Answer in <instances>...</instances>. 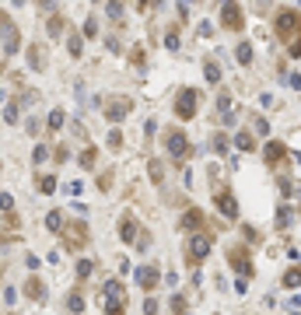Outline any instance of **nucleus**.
<instances>
[{"instance_id":"obj_1","label":"nucleus","mask_w":301,"mask_h":315,"mask_svg":"<svg viewBox=\"0 0 301 315\" xmlns=\"http://www.w3.org/2000/svg\"><path fill=\"white\" fill-rule=\"evenodd\" d=\"M273 32L284 39V42H294V39L301 35V11H294V7H280L277 18H273Z\"/></svg>"},{"instance_id":"obj_2","label":"nucleus","mask_w":301,"mask_h":315,"mask_svg":"<svg viewBox=\"0 0 301 315\" xmlns=\"http://www.w3.org/2000/svg\"><path fill=\"white\" fill-rule=\"evenodd\" d=\"M221 25L228 32H242L245 28V14H242L238 0H221Z\"/></svg>"},{"instance_id":"obj_3","label":"nucleus","mask_w":301,"mask_h":315,"mask_svg":"<svg viewBox=\"0 0 301 315\" xmlns=\"http://www.w3.org/2000/svg\"><path fill=\"white\" fill-rule=\"evenodd\" d=\"M0 42H4V53H7V56L21 49V32H18V25H14L4 11H0Z\"/></svg>"},{"instance_id":"obj_4","label":"nucleus","mask_w":301,"mask_h":315,"mask_svg":"<svg viewBox=\"0 0 301 315\" xmlns=\"http://www.w3.org/2000/svg\"><path fill=\"white\" fill-rule=\"evenodd\" d=\"M210 252H214V238H210V235H193V238L186 242V256H189V263H193V266H196V263H203Z\"/></svg>"},{"instance_id":"obj_5","label":"nucleus","mask_w":301,"mask_h":315,"mask_svg":"<svg viewBox=\"0 0 301 315\" xmlns=\"http://www.w3.org/2000/svg\"><path fill=\"white\" fill-rule=\"evenodd\" d=\"M165 151L175 158V161H186V158L193 154V147H189V137H186L182 130H172V133L165 137Z\"/></svg>"},{"instance_id":"obj_6","label":"nucleus","mask_w":301,"mask_h":315,"mask_svg":"<svg viewBox=\"0 0 301 315\" xmlns=\"http://www.w3.org/2000/svg\"><path fill=\"white\" fill-rule=\"evenodd\" d=\"M60 235H63V249H84V245H88V228H84L81 221H77V224H67V221H63Z\"/></svg>"},{"instance_id":"obj_7","label":"nucleus","mask_w":301,"mask_h":315,"mask_svg":"<svg viewBox=\"0 0 301 315\" xmlns=\"http://www.w3.org/2000/svg\"><path fill=\"white\" fill-rule=\"evenodd\" d=\"M196 102H200V91H196V88L179 91V98H175V116H179V119H193L196 109H200Z\"/></svg>"},{"instance_id":"obj_8","label":"nucleus","mask_w":301,"mask_h":315,"mask_svg":"<svg viewBox=\"0 0 301 315\" xmlns=\"http://www.w3.org/2000/svg\"><path fill=\"white\" fill-rule=\"evenodd\" d=\"M130 112H133V102H130V98H109L105 119H109V123H119V119H126Z\"/></svg>"},{"instance_id":"obj_9","label":"nucleus","mask_w":301,"mask_h":315,"mask_svg":"<svg viewBox=\"0 0 301 315\" xmlns=\"http://www.w3.org/2000/svg\"><path fill=\"white\" fill-rule=\"evenodd\" d=\"M228 259H231V266L242 273L245 280L256 273V266H252V259H249V252H245V249H238V245H235V249H228Z\"/></svg>"},{"instance_id":"obj_10","label":"nucleus","mask_w":301,"mask_h":315,"mask_svg":"<svg viewBox=\"0 0 301 315\" xmlns=\"http://www.w3.org/2000/svg\"><path fill=\"white\" fill-rule=\"evenodd\" d=\"M214 203H217V210L228 217V221H235V217H238V200H235V193H231V189H221Z\"/></svg>"},{"instance_id":"obj_11","label":"nucleus","mask_w":301,"mask_h":315,"mask_svg":"<svg viewBox=\"0 0 301 315\" xmlns=\"http://www.w3.org/2000/svg\"><path fill=\"white\" fill-rule=\"evenodd\" d=\"M284 158H287V147H284L280 140H270L266 147H263V161H266L270 168H277V165H284Z\"/></svg>"},{"instance_id":"obj_12","label":"nucleus","mask_w":301,"mask_h":315,"mask_svg":"<svg viewBox=\"0 0 301 315\" xmlns=\"http://www.w3.org/2000/svg\"><path fill=\"white\" fill-rule=\"evenodd\" d=\"M158 280H161L158 266H140V270H137V284H140L144 291H154V287H158Z\"/></svg>"},{"instance_id":"obj_13","label":"nucleus","mask_w":301,"mask_h":315,"mask_svg":"<svg viewBox=\"0 0 301 315\" xmlns=\"http://www.w3.org/2000/svg\"><path fill=\"white\" fill-rule=\"evenodd\" d=\"M203 224H207V214H203L200 207H189V210L182 214V228H186V231H200Z\"/></svg>"},{"instance_id":"obj_14","label":"nucleus","mask_w":301,"mask_h":315,"mask_svg":"<svg viewBox=\"0 0 301 315\" xmlns=\"http://www.w3.org/2000/svg\"><path fill=\"white\" fill-rule=\"evenodd\" d=\"M25 294H28L32 301H42V298H46V284H42L39 277H28V284H25Z\"/></svg>"},{"instance_id":"obj_15","label":"nucleus","mask_w":301,"mask_h":315,"mask_svg":"<svg viewBox=\"0 0 301 315\" xmlns=\"http://www.w3.org/2000/svg\"><path fill=\"white\" fill-rule=\"evenodd\" d=\"M119 235H123V242H133L137 235H140V231H137V221H133V217H123V221H119Z\"/></svg>"},{"instance_id":"obj_16","label":"nucleus","mask_w":301,"mask_h":315,"mask_svg":"<svg viewBox=\"0 0 301 315\" xmlns=\"http://www.w3.org/2000/svg\"><path fill=\"white\" fill-rule=\"evenodd\" d=\"M67 49H70V56L77 60L81 53H84V39L77 35V32H70V39H67Z\"/></svg>"},{"instance_id":"obj_17","label":"nucleus","mask_w":301,"mask_h":315,"mask_svg":"<svg viewBox=\"0 0 301 315\" xmlns=\"http://www.w3.org/2000/svg\"><path fill=\"white\" fill-rule=\"evenodd\" d=\"M284 287H287V291L301 287V266H294V270H287V273H284Z\"/></svg>"},{"instance_id":"obj_18","label":"nucleus","mask_w":301,"mask_h":315,"mask_svg":"<svg viewBox=\"0 0 301 315\" xmlns=\"http://www.w3.org/2000/svg\"><path fill=\"white\" fill-rule=\"evenodd\" d=\"M203 77H207L210 84H221V67H217L214 60H207V63H203Z\"/></svg>"},{"instance_id":"obj_19","label":"nucleus","mask_w":301,"mask_h":315,"mask_svg":"<svg viewBox=\"0 0 301 315\" xmlns=\"http://www.w3.org/2000/svg\"><path fill=\"white\" fill-rule=\"evenodd\" d=\"M235 60H238L242 67H249V63H252V46H249V42H238V49H235Z\"/></svg>"},{"instance_id":"obj_20","label":"nucleus","mask_w":301,"mask_h":315,"mask_svg":"<svg viewBox=\"0 0 301 315\" xmlns=\"http://www.w3.org/2000/svg\"><path fill=\"white\" fill-rule=\"evenodd\" d=\"M235 147H238V151H256L252 133H235Z\"/></svg>"},{"instance_id":"obj_21","label":"nucleus","mask_w":301,"mask_h":315,"mask_svg":"<svg viewBox=\"0 0 301 315\" xmlns=\"http://www.w3.org/2000/svg\"><path fill=\"white\" fill-rule=\"evenodd\" d=\"M291 221H294V210L284 203V207L277 210V228H291Z\"/></svg>"},{"instance_id":"obj_22","label":"nucleus","mask_w":301,"mask_h":315,"mask_svg":"<svg viewBox=\"0 0 301 315\" xmlns=\"http://www.w3.org/2000/svg\"><path fill=\"white\" fill-rule=\"evenodd\" d=\"M46 228H49V231H60V228H63V210H49V214H46Z\"/></svg>"},{"instance_id":"obj_23","label":"nucleus","mask_w":301,"mask_h":315,"mask_svg":"<svg viewBox=\"0 0 301 315\" xmlns=\"http://www.w3.org/2000/svg\"><path fill=\"white\" fill-rule=\"evenodd\" d=\"M95 158H98V151H95V147H84L77 161H81V168H95Z\"/></svg>"},{"instance_id":"obj_24","label":"nucleus","mask_w":301,"mask_h":315,"mask_svg":"<svg viewBox=\"0 0 301 315\" xmlns=\"http://www.w3.org/2000/svg\"><path fill=\"white\" fill-rule=\"evenodd\" d=\"M63 119H67L63 109H53V112H49V119H46V126H49V130H60V126H63Z\"/></svg>"},{"instance_id":"obj_25","label":"nucleus","mask_w":301,"mask_h":315,"mask_svg":"<svg viewBox=\"0 0 301 315\" xmlns=\"http://www.w3.org/2000/svg\"><path fill=\"white\" fill-rule=\"evenodd\" d=\"M105 14H109L112 21H119V18H123V0H109V7H105Z\"/></svg>"},{"instance_id":"obj_26","label":"nucleus","mask_w":301,"mask_h":315,"mask_svg":"<svg viewBox=\"0 0 301 315\" xmlns=\"http://www.w3.org/2000/svg\"><path fill=\"white\" fill-rule=\"evenodd\" d=\"M231 102H235L231 95H221V98H217V109H221L224 119H231Z\"/></svg>"},{"instance_id":"obj_27","label":"nucleus","mask_w":301,"mask_h":315,"mask_svg":"<svg viewBox=\"0 0 301 315\" xmlns=\"http://www.w3.org/2000/svg\"><path fill=\"white\" fill-rule=\"evenodd\" d=\"M39 193H46V196L56 193V175H42V179H39Z\"/></svg>"},{"instance_id":"obj_28","label":"nucleus","mask_w":301,"mask_h":315,"mask_svg":"<svg viewBox=\"0 0 301 315\" xmlns=\"http://www.w3.org/2000/svg\"><path fill=\"white\" fill-rule=\"evenodd\" d=\"M102 291H105L109 298H119V294H123V284H119V280H105V287H102Z\"/></svg>"},{"instance_id":"obj_29","label":"nucleus","mask_w":301,"mask_h":315,"mask_svg":"<svg viewBox=\"0 0 301 315\" xmlns=\"http://www.w3.org/2000/svg\"><path fill=\"white\" fill-rule=\"evenodd\" d=\"M67 308H70V312H77V315H81V312H84V298H81V294H74V291H70V301H67Z\"/></svg>"},{"instance_id":"obj_30","label":"nucleus","mask_w":301,"mask_h":315,"mask_svg":"<svg viewBox=\"0 0 301 315\" xmlns=\"http://www.w3.org/2000/svg\"><path fill=\"white\" fill-rule=\"evenodd\" d=\"M32 67H35V70H42V67H46V56H42L39 46H32Z\"/></svg>"},{"instance_id":"obj_31","label":"nucleus","mask_w":301,"mask_h":315,"mask_svg":"<svg viewBox=\"0 0 301 315\" xmlns=\"http://www.w3.org/2000/svg\"><path fill=\"white\" fill-rule=\"evenodd\" d=\"M91 270H95V263H91V259H81V263H77V277H81V280L91 277Z\"/></svg>"},{"instance_id":"obj_32","label":"nucleus","mask_w":301,"mask_h":315,"mask_svg":"<svg viewBox=\"0 0 301 315\" xmlns=\"http://www.w3.org/2000/svg\"><path fill=\"white\" fill-rule=\"evenodd\" d=\"M0 210H4V214L14 210V196H11V193H0Z\"/></svg>"},{"instance_id":"obj_33","label":"nucleus","mask_w":301,"mask_h":315,"mask_svg":"<svg viewBox=\"0 0 301 315\" xmlns=\"http://www.w3.org/2000/svg\"><path fill=\"white\" fill-rule=\"evenodd\" d=\"M123 312H126V308H123V301H116V298L105 305V315H123Z\"/></svg>"},{"instance_id":"obj_34","label":"nucleus","mask_w":301,"mask_h":315,"mask_svg":"<svg viewBox=\"0 0 301 315\" xmlns=\"http://www.w3.org/2000/svg\"><path fill=\"white\" fill-rule=\"evenodd\" d=\"M172 312H175V315H186V298H182V294L172 298Z\"/></svg>"},{"instance_id":"obj_35","label":"nucleus","mask_w":301,"mask_h":315,"mask_svg":"<svg viewBox=\"0 0 301 315\" xmlns=\"http://www.w3.org/2000/svg\"><path fill=\"white\" fill-rule=\"evenodd\" d=\"M109 147H112V151H119V147H123V133H119V130H112V133H109Z\"/></svg>"},{"instance_id":"obj_36","label":"nucleus","mask_w":301,"mask_h":315,"mask_svg":"<svg viewBox=\"0 0 301 315\" xmlns=\"http://www.w3.org/2000/svg\"><path fill=\"white\" fill-rule=\"evenodd\" d=\"M46 158H49V151H46V147L39 144V147H35V154H32V161H35V165H42V161H46Z\"/></svg>"},{"instance_id":"obj_37","label":"nucleus","mask_w":301,"mask_h":315,"mask_svg":"<svg viewBox=\"0 0 301 315\" xmlns=\"http://www.w3.org/2000/svg\"><path fill=\"white\" fill-rule=\"evenodd\" d=\"M84 35H88V39H95V35H98V21H95V18H88V21H84Z\"/></svg>"},{"instance_id":"obj_38","label":"nucleus","mask_w":301,"mask_h":315,"mask_svg":"<svg viewBox=\"0 0 301 315\" xmlns=\"http://www.w3.org/2000/svg\"><path fill=\"white\" fill-rule=\"evenodd\" d=\"M252 126H256V133H266V137H270V126H266V119H259V116H256V119H252Z\"/></svg>"},{"instance_id":"obj_39","label":"nucleus","mask_w":301,"mask_h":315,"mask_svg":"<svg viewBox=\"0 0 301 315\" xmlns=\"http://www.w3.org/2000/svg\"><path fill=\"white\" fill-rule=\"evenodd\" d=\"M150 179H154V182H161V179H165V172H161V165H158V161H150Z\"/></svg>"},{"instance_id":"obj_40","label":"nucleus","mask_w":301,"mask_h":315,"mask_svg":"<svg viewBox=\"0 0 301 315\" xmlns=\"http://www.w3.org/2000/svg\"><path fill=\"white\" fill-rule=\"evenodd\" d=\"M81 189H84V182H77V179L67 182V193H70V196H81Z\"/></svg>"},{"instance_id":"obj_41","label":"nucleus","mask_w":301,"mask_h":315,"mask_svg":"<svg viewBox=\"0 0 301 315\" xmlns=\"http://www.w3.org/2000/svg\"><path fill=\"white\" fill-rule=\"evenodd\" d=\"M144 315H158V301H154V298L144 301Z\"/></svg>"},{"instance_id":"obj_42","label":"nucleus","mask_w":301,"mask_h":315,"mask_svg":"<svg viewBox=\"0 0 301 315\" xmlns=\"http://www.w3.org/2000/svg\"><path fill=\"white\" fill-rule=\"evenodd\" d=\"M165 46H168V49H172V53H175V49H179V35H175V32H168V35H165Z\"/></svg>"},{"instance_id":"obj_43","label":"nucleus","mask_w":301,"mask_h":315,"mask_svg":"<svg viewBox=\"0 0 301 315\" xmlns=\"http://www.w3.org/2000/svg\"><path fill=\"white\" fill-rule=\"evenodd\" d=\"M287 53H291V56H294V60H298V56H301V35H298V39H294V42H291V46H287Z\"/></svg>"},{"instance_id":"obj_44","label":"nucleus","mask_w":301,"mask_h":315,"mask_svg":"<svg viewBox=\"0 0 301 315\" xmlns=\"http://www.w3.org/2000/svg\"><path fill=\"white\" fill-rule=\"evenodd\" d=\"M63 32V21L60 18H49V35H60Z\"/></svg>"},{"instance_id":"obj_45","label":"nucleus","mask_w":301,"mask_h":315,"mask_svg":"<svg viewBox=\"0 0 301 315\" xmlns=\"http://www.w3.org/2000/svg\"><path fill=\"white\" fill-rule=\"evenodd\" d=\"M277 186H280V193H284V196H291V193H294V182H291V179H280Z\"/></svg>"},{"instance_id":"obj_46","label":"nucleus","mask_w":301,"mask_h":315,"mask_svg":"<svg viewBox=\"0 0 301 315\" xmlns=\"http://www.w3.org/2000/svg\"><path fill=\"white\" fill-rule=\"evenodd\" d=\"M4 119H7V123H18V105H7V112H4Z\"/></svg>"},{"instance_id":"obj_47","label":"nucleus","mask_w":301,"mask_h":315,"mask_svg":"<svg viewBox=\"0 0 301 315\" xmlns=\"http://www.w3.org/2000/svg\"><path fill=\"white\" fill-rule=\"evenodd\" d=\"M214 151L224 154V151H228V140H224V137H214Z\"/></svg>"},{"instance_id":"obj_48","label":"nucleus","mask_w":301,"mask_h":315,"mask_svg":"<svg viewBox=\"0 0 301 315\" xmlns=\"http://www.w3.org/2000/svg\"><path fill=\"white\" fill-rule=\"evenodd\" d=\"M4 301H7V305H14V301H18V291H14V287H7V291H4Z\"/></svg>"},{"instance_id":"obj_49","label":"nucleus","mask_w":301,"mask_h":315,"mask_svg":"<svg viewBox=\"0 0 301 315\" xmlns=\"http://www.w3.org/2000/svg\"><path fill=\"white\" fill-rule=\"evenodd\" d=\"M287 84H291V88H301V74H291V77H287Z\"/></svg>"},{"instance_id":"obj_50","label":"nucleus","mask_w":301,"mask_h":315,"mask_svg":"<svg viewBox=\"0 0 301 315\" xmlns=\"http://www.w3.org/2000/svg\"><path fill=\"white\" fill-rule=\"evenodd\" d=\"M46 4H53V0H42V7H46Z\"/></svg>"}]
</instances>
